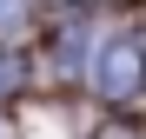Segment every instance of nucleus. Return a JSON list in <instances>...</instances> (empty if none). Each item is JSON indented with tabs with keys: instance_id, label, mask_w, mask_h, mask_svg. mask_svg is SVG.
Segmentation results:
<instances>
[{
	"instance_id": "nucleus-2",
	"label": "nucleus",
	"mask_w": 146,
	"mask_h": 139,
	"mask_svg": "<svg viewBox=\"0 0 146 139\" xmlns=\"http://www.w3.org/2000/svg\"><path fill=\"white\" fill-rule=\"evenodd\" d=\"M27 27V0H0V40H13Z\"/></svg>"
},
{
	"instance_id": "nucleus-1",
	"label": "nucleus",
	"mask_w": 146,
	"mask_h": 139,
	"mask_svg": "<svg viewBox=\"0 0 146 139\" xmlns=\"http://www.w3.org/2000/svg\"><path fill=\"white\" fill-rule=\"evenodd\" d=\"M93 86H100V99L113 106H133L146 93V53L133 40H106L100 53H93Z\"/></svg>"
},
{
	"instance_id": "nucleus-3",
	"label": "nucleus",
	"mask_w": 146,
	"mask_h": 139,
	"mask_svg": "<svg viewBox=\"0 0 146 139\" xmlns=\"http://www.w3.org/2000/svg\"><path fill=\"white\" fill-rule=\"evenodd\" d=\"M100 139H133V132H126V126H106V132H100Z\"/></svg>"
}]
</instances>
